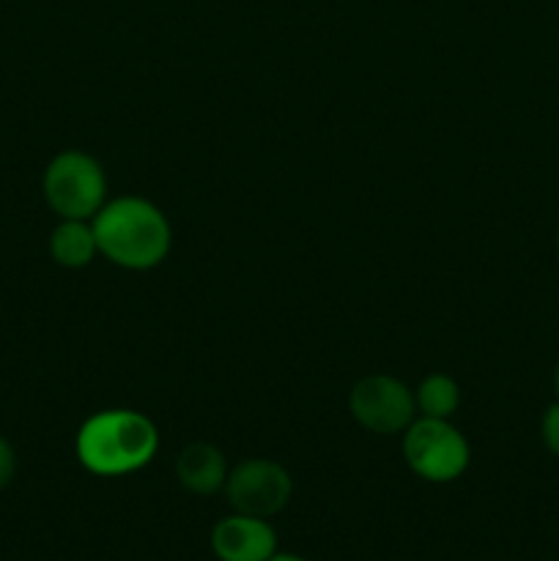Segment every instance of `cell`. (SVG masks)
I'll return each mask as SVG.
<instances>
[{
    "instance_id": "cell-1",
    "label": "cell",
    "mask_w": 559,
    "mask_h": 561,
    "mask_svg": "<svg viewBox=\"0 0 559 561\" xmlns=\"http://www.w3.org/2000/svg\"><path fill=\"white\" fill-rule=\"evenodd\" d=\"M99 252L110 263L132 272L159 266L173 247L168 217L146 197H118L99 208L93 217Z\"/></svg>"
},
{
    "instance_id": "cell-2",
    "label": "cell",
    "mask_w": 559,
    "mask_h": 561,
    "mask_svg": "<svg viewBox=\"0 0 559 561\" xmlns=\"http://www.w3.org/2000/svg\"><path fill=\"white\" fill-rule=\"evenodd\" d=\"M75 449L91 474L124 477L151 463L159 449V433L140 411L113 409L82 422Z\"/></svg>"
},
{
    "instance_id": "cell-3",
    "label": "cell",
    "mask_w": 559,
    "mask_h": 561,
    "mask_svg": "<svg viewBox=\"0 0 559 561\" xmlns=\"http://www.w3.org/2000/svg\"><path fill=\"white\" fill-rule=\"evenodd\" d=\"M44 197L60 219H93L107 203V175L82 151H64L44 170Z\"/></svg>"
},
{
    "instance_id": "cell-4",
    "label": "cell",
    "mask_w": 559,
    "mask_h": 561,
    "mask_svg": "<svg viewBox=\"0 0 559 561\" xmlns=\"http://www.w3.org/2000/svg\"><path fill=\"white\" fill-rule=\"evenodd\" d=\"M403 458L425 482H453L469 469V442L449 420L422 416L403 431Z\"/></svg>"
},
{
    "instance_id": "cell-5",
    "label": "cell",
    "mask_w": 559,
    "mask_h": 561,
    "mask_svg": "<svg viewBox=\"0 0 559 561\" xmlns=\"http://www.w3.org/2000/svg\"><path fill=\"white\" fill-rule=\"evenodd\" d=\"M351 416L360 422L365 431L378 433V436H392V433H403L406 427L414 422L417 403L411 389L406 387L400 378L384 376H367L354 383L349 398Z\"/></svg>"
},
{
    "instance_id": "cell-6",
    "label": "cell",
    "mask_w": 559,
    "mask_h": 561,
    "mask_svg": "<svg viewBox=\"0 0 559 561\" xmlns=\"http://www.w3.org/2000/svg\"><path fill=\"white\" fill-rule=\"evenodd\" d=\"M294 482L285 466L269 458L241 460L233 471H228L225 480V496L228 504L241 515H255V518H272L285 504L290 502Z\"/></svg>"
},
{
    "instance_id": "cell-7",
    "label": "cell",
    "mask_w": 559,
    "mask_h": 561,
    "mask_svg": "<svg viewBox=\"0 0 559 561\" xmlns=\"http://www.w3.org/2000/svg\"><path fill=\"white\" fill-rule=\"evenodd\" d=\"M212 551L219 561H269L277 553V535L266 518L233 513L214 526Z\"/></svg>"
},
{
    "instance_id": "cell-8",
    "label": "cell",
    "mask_w": 559,
    "mask_h": 561,
    "mask_svg": "<svg viewBox=\"0 0 559 561\" xmlns=\"http://www.w3.org/2000/svg\"><path fill=\"white\" fill-rule=\"evenodd\" d=\"M175 477L184 491L195 493V496H212V493L223 491L225 480H228V463H225L223 449L206 442L190 444L181 449L179 460H175Z\"/></svg>"
},
{
    "instance_id": "cell-9",
    "label": "cell",
    "mask_w": 559,
    "mask_h": 561,
    "mask_svg": "<svg viewBox=\"0 0 559 561\" xmlns=\"http://www.w3.org/2000/svg\"><path fill=\"white\" fill-rule=\"evenodd\" d=\"M99 244L88 219H64L49 236V255L66 268H82L96 257Z\"/></svg>"
},
{
    "instance_id": "cell-10",
    "label": "cell",
    "mask_w": 559,
    "mask_h": 561,
    "mask_svg": "<svg viewBox=\"0 0 559 561\" xmlns=\"http://www.w3.org/2000/svg\"><path fill=\"white\" fill-rule=\"evenodd\" d=\"M417 411L431 420H449L460 403V389L455 378L444 376V373H433L420 383L414 394Z\"/></svg>"
},
{
    "instance_id": "cell-11",
    "label": "cell",
    "mask_w": 559,
    "mask_h": 561,
    "mask_svg": "<svg viewBox=\"0 0 559 561\" xmlns=\"http://www.w3.org/2000/svg\"><path fill=\"white\" fill-rule=\"evenodd\" d=\"M540 433H543V444L548 447V453L557 455L559 458V400L557 403L548 405L546 414H543Z\"/></svg>"
},
{
    "instance_id": "cell-12",
    "label": "cell",
    "mask_w": 559,
    "mask_h": 561,
    "mask_svg": "<svg viewBox=\"0 0 559 561\" xmlns=\"http://www.w3.org/2000/svg\"><path fill=\"white\" fill-rule=\"evenodd\" d=\"M14 471H16L14 449H11V444L0 436V491L14 480Z\"/></svg>"
},
{
    "instance_id": "cell-13",
    "label": "cell",
    "mask_w": 559,
    "mask_h": 561,
    "mask_svg": "<svg viewBox=\"0 0 559 561\" xmlns=\"http://www.w3.org/2000/svg\"><path fill=\"white\" fill-rule=\"evenodd\" d=\"M269 561H305V559L294 557V553H274V557L269 559Z\"/></svg>"
},
{
    "instance_id": "cell-14",
    "label": "cell",
    "mask_w": 559,
    "mask_h": 561,
    "mask_svg": "<svg viewBox=\"0 0 559 561\" xmlns=\"http://www.w3.org/2000/svg\"><path fill=\"white\" fill-rule=\"evenodd\" d=\"M554 389H557V398H559V362H557V370H554Z\"/></svg>"
},
{
    "instance_id": "cell-15",
    "label": "cell",
    "mask_w": 559,
    "mask_h": 561,
    "mask_svg": "<svg viewBox=\"0 0 559 561\" xmlns=\"http://www.w3.org/2000/svg\"><path fill=\"white\" fill-rule=\"evenodd\" d=\"M557 252H559V230H557Z\"/></svg>"
}]
</instances>
